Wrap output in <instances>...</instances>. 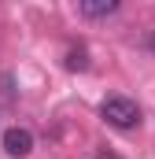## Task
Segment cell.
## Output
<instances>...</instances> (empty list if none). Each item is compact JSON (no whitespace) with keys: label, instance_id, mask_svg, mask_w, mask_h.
I'll return each mask as SVG.
<instances>
[{"label":"cell","instance_id":"277c9868","mask_svg":"<svg viewBox=\"0 0 155 159\" xmlns=\"http://www.w3.org/2000/svg\"><path fill=\"white\" fill-rule=\"evenodd\" d=\"M67 67H70V70H85V67H89L85 48H78V52H70V56H67Z\"/></svg>","mask_w":155,"mask_h":159},{"label":"cell","instance_id":"8992f818","mask_svg":"<svg viewBox=\"0 0 155 159\" xmlns=\"http://www.w3.org/2000/svg\"><path fill=\"white\" fill-rule=\"evenodd\" d=\"M96 159H118V156H111V152H100V156H96Z\"/></svg>","mask_w":155,"mask_h":159},{"label":"cell","instance_id":"7a4b0ae2","mask_svg":"<svg viewBox=\"0 0 155 159\" xmlns=\"http://www.w3.org/2000/svg\"><path fill=\"white\" fill-rule=\"evenodd\" d=\"M4 152L11 159H22L33 152V133L30 129H22V126H11V129H4Z\"/></svg>","mask_w":155,"mask_h":159},{"label":"cell","instance_id":"6da1fadb","mask_svg":"<svg viewBox=\"0 0 155 159\" xmlns=\"http://www.w3.org/2000/svg\"><path fill=\"white\" fill-rule=\"evenodd\" d=\"M100 115L111 122L115 129H137L140 126V104L129 96H107L100 104Z\"/></svg>","mask_w":155,"mask_h":159},{"label":"cell","instance_id":"3957f363","mask_svg":"<svg viewBox=\"0 0 155 159\" xmlns=\"http://www.w3.org/2000/svg\"><path fill=\"white\" fill-rule=\"evenodd\" d=\"M78 11H81L85 19H107V15L118 11V0H81Z\"/></svg>","mask_w":155,"mask_h":159},{"label":"cell","instance_id":"5b68a950","mask_svg":"<svg viewBox=\"0 0 155 159\" xmlns=\"http://www.w3.org/2000/svg\"><path fill=\"white\" fill-rule=\"evenodd\" d=\"M148 48H152V56H155V30H152V37H148Z\"/></svg>","mask_w":155,"mask_h":159}]
</instances>
